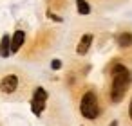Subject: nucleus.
Listing matches in <instances>:
<instances>
[{"mask_svg": "<svg viewBox=\"0 0 132 126\" xmlns=\"http://www.w3.org/2000/svg\"><path fill=\"white\" fill-rule=\"evenodd\" d=\"M24 40H26V33L24 31H16L11 38V52H18L24 45Z\"/></svg>", "mask_w": 132, "mask_h": 126, "instance_id": "nucleus-6", "label": "nucleus"}, {"mask_svg": "<svg viewBox=\"0 0 132 126\" xmlns=\"http://www.w3.org/2000/svg\"><path fill=\"white\" fill-rule=\"evenodd\" d=\"M80 112L85 119H96L100 115V104H98V97L94 92H85L81 101H80Z\"/></svg>", "mask_w": 132, "mask_h": 126, "instance_id": "nucleus-2", "label": "nucleus"}, {"mask_svg": "<svg viewBox=\"0 0 132 126\" xmlns=\"http://www.w3.org/2000/svg\"><path fill=\"white\" fill-rule=\"evenodd\" d=\"M92 34H83L81 36V40H80V43H78V47H76V52L78 54H87L89 52V49H90V45H92Z\"/></svg>", "mask_w": 132, "mask_h": 126, "instance_id": "nucleus-5", "label": "nucleus"}, {"mask_svg": "<svg viewBox=\"0 0 132 126\" xmlns=\"http://www.w3.org/2000/svg\"><path fill=\"white\" fill-rule=\"evenodd\" d=\"M128 115H130V121H132V101H130V104H128Z\"/></svg>", "mask_w": 132, "mask_h": 126, "instance_id": "nucleus-11", "label": "nucleus"}, {"mask_svg": "<svg viewBox=\"0 0 132 126\" xmlns=\"http://www.w3.org/2000/svg\"><path fill=\"white\" fill-rule=\"evenodd\" d=\"M132 81L130 70L123 65H116L112 69V88H110V99L114 103H119L125 95V92L128 90Z\"/></svg>", "mask_w": 132, "mask_h": 126, "instance_id": "nucleus-1", "label": "nucleus"}, {"mask_svg": "<svg viewBox=\"0 0 132 126\" xmlns=\"http://www.w3.org/2000/svg\"><path fill=\"white\" fill-rule=\"evenodd\" d=\"M51 69H53V70H60V69H62V61H60V60H53V61H51Z\"/></svg>", "mask_w": 132, "mask_h": 126, "instance_id": "nucleus-10", "label": "nucleus"}, {"mask_svg": "<svg viewBox=\"0 0 132 126\" xmlns=\"http://www.w3.org/2000/svg\"><path fill=\"white\" fill-rule=\"evenodd\" d=\"M9 54H11V38L7 34H4L2 40H0V56L7 58Z\"/></svg>", "mask_w": 132, "mask_h": 126, "instance_id": "nucleus-7", "label": "nucleus"}, {"mask_svg": "<svg viewBox=\"0 0 132 126\" xmlns=\"http://www.w3.org/2000/svg\"><path fill=\"white\" fill-rule=\"evenodd\" d=\"M16 88H18V77L15 74H9V76L0 79V90L4 94H13Z\"/></svg>", "mask_w": 132, "mask_h": 126, "instance_id": "nucleus-4", "label": "nucleus"}, {"mask_svg": "<svg viewBox=\"0 0 132 126\" xmlns=\"http://www.w3.org/2000/svg\"><path fill=\"white\" fill-rule=\"evenodd\" d=\"M109 126H118V121H112V122H110Z\"/></svg>", "mask_w": 132, "mask_h": 126, "instance_id": "nucleus-12", "label": "nucleus"}, {"mask_svg": "<svg viewBox=\"0 0 132 126\" xmlns=\"http://www.w3.org/2000/svg\"><path fill=\"white\" fill-rule=\"evenodd\" d=\"M45 104H47V92H45V88L38 86L35 90V94H33V99H31V110H33V113L40 115L44 112Z\"/></svg>", "mask_w": 132, "mask_h": 126, "instance_id": "nucleus-3", "label": "nucleus"}, {"mask_svg": "<svg viewBox=\"0 0 132 126\" xmlns=\"http://www.w3.org/2000/svg\"><path fill=\"white\" fill-rule=\"evenodd\" d=\"M118 45L119 47H130L132 45V34L130 33H121V34H118Z\"/></svg>", "mask_w": 132, "mask_h": 126, "instance_id": "nucleus-8", "label": "nucleus"}, {"mask_svg": "<svg viewBox=\"0 0 132 126\" xmlns=\"http://www.w3.org/2000/svg\"><path fill=\"white\" fill-rule=\"evenodd\" d=\"M76 9L81 16H87L90 13V6L87 4V0H76Z\"/></svg>", "mask_w": 132, "mask_h": 126, "instance_id": "nucleus-9", "label": "nucleus"}]
</instances>
